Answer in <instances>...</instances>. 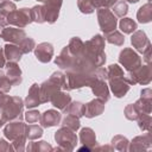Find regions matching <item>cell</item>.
Listing matches in <instances>:
<instances>
[{"label": "cell", "mask_w": 152, "mask_h": 152, "mask_svg": "<svg viewBox=\"0 0 152 152\" xmlns=\"http://www.w3.org/2000/svg\"><path fill=\"white\" fill-rule=\"evenodd\" d=\"M2 125H4V122H2V120H1V119H0V127H1V126H2Z\"/></svg>", "instance_id": "cell-55"}, {"label": "cell", "mask_w": 152, "mask_h": 152, "mask_svg": "<svg viewBox=\"0 0 152 152\" xmlns=\"http://www.w3.org/2000/svg\"><path fill=\"white\" fill-rule=\"evenodd\" d=\"M66 46H68L70 53L74 57L80 58V57L83 56V52H84V42L80 37H72L69 40V44Z\"/></svg>", "instance_id": "cell-27"}, {"label": "cell", "mask_w": 152, "mask_h": 152, "mask_svg": "<svg viewBox=\"0 0 152 152\" xmlns=\"http://www.w3.org/2000/svg\"><path fill=\"white\" fill-rule=\"evenodd\" d=\"M124 69L119 65V64H110L107 69V80H112V78H118V77H124Z\"/></svg>", "instance_id": "cell-39"}, {"label": "cell", "mask_w": 152, "mask_h": 152, "mask_svg": "<svg viewBox=\"0 0 152 152\" xmlns=\"http://www.w3.org/2000/svg\"><path fill=\"white\" fill-rule=\"evenodd\" d=\"M12 88V84L11 82L8 81L6 74L0 69V90L4 91V93H8Z\"/></svg>", "instance_id": "cell-44"}, {"label": "cell", "mask_w": 152, "mask_h": 152, "mask_svg": "<svg viewBox=\"0 0 152 152\" xmlns=\"http://www.w3.org/2000/svg\"><path fill=\"white\" fill-rule=\"evenodd\" d=\"M55 140L58 146L53 150H56V151H74L75 147L77 146L78 138L72 129H70L65 126H62L55 133Z\"/></svg>", "instance_id": "cell-4"}, {"label": "cell", "mask_w": 152, "mask_h": 152, "mask_svg": "<svg viewBox=\"0 0 152 152\" xmlns=\"http://www.w3.org/2000/svg\"><path fill=\"white\" fill-rule=\"evenodd\" d=\"M137 121H138V126L141 131H150L151 122H152L150 114H140L139 118L137 119Z\"/></svg>", "instance_id": "cell-42"}, {"label": "cell", "mask_w": 152, "mask_h": 152, "mask_svg": "<svg viewBox=\"0 0 152 152\" xmlns=\"http://www.w3.org/2000/svg\"><path fill=\"white\" fill-rule=\"evenodd\" d=\"M140 97L152 100V90H151L150 88H145V89H142L141 93H140Z\"/></svg>", "instance_id": "cell-49"}, {"label": "cell", "mask_w": 152, "mask_h": 152, "mask_svg": "<svg viewBox=\"0 0 152 152\" xmlns=\"http://www.w3.org/2000/svg\"><path fill=\"white\" fill-rule=\"evenodd\" d=\"M142 57H144V61H145L147 64L151 63V46L146 48V50L142 52Z\"/></svg>", "instance_id": "cell-50"}, {"label": "cell", "mask_w": 152, "mask_h": 152, "mask_svg": "<svg viewBox=\"0 0 152 152\" xmlns=\"http://www.w3.org/2000/svg\"><path fill=\"white\" fill-rule=\"evenodd\" d=\"M33 51H34L36 58L40 63H49L53 57V46L51 43H48V42L39 43L38 45H36Z\"/></svg>", "instance_id": "cell-13"}, {"label": "cell", "mask_w": 152, "mask_h": 152, "mask_svg": "<svg viewBox=\"0 0 152 152\" xmlns=\"http://www.w3.org/2000/svg\"><path fill=\"white\" fill-rule=\"evenodd\" d=\"M78 151H91V148H89L88 146H84V145H83L81 148H78Z\"/></svg>", "instance_id": "cell-53"}, {"label": "cell", "mask_w": 152, "mask_h": 152, "mask_svg": "<svg viewBox=\"0 0 152 152\" xmlns=\"http://www.w3.org/2000/svg\"><path fill=\"white\" fill-rule=\"evenodd\" d=\"M64 114L75 115L77 118H82L84 114V103L80 101H70V103L66 106V108L63 110Z\"/></svg>", "instance_id": "cell-29"}, {"label": "cell", "mask_w": 152, "mask_h": 152, "mask_svg": "<svg viewBox=\"0 0 152 152\" xmlns=\"http://www.w3.org/2000/svg\"><path fill=\"white\" fill-rule=\"evenodd\" d=\"M2 28H4V27H1V26H0V36H1V32H2Z\"/></svg>", "instance_id": "cell-56"}, {"label": "cell", "mask_w": 152, "mask_h": 152, "mask_svg": "<svg viewBox=\"0 0 152 152\" xmlns=\"http://www.w3.org/2000/svg\"><path fill=\"white\" fill-rule=\"evenodd\" d=\"M112 7H113L114 15L115 17H119V18H124L127 14V12H128V5L124 0H118Z\"/></svg>", "instance_id": "cell-38"}, {"label": "cell", "mask_w": 152, "mask_h": 152, "mask_svg": "<svg viewBox=\"0 0 152 152\" xmlns=\"http://www.w3.org/2000/svg\"><path fill=\"white\" fill-rule=\"evenodd\" d=\"M148 2H151V0H148Z\"/></svg>", "instance_id": "cell-60"}, {"label": "cell", "mask_w": 152, "mask_h": 152, "mask_svg": "<svg viewBox=\"0 0 152 152\" xmlns=\"http://www.w3.org/2000/svg\"><path fill=\"white\" fill-rule=\"evenodd\" d=\"M131 43H132L133 48L140 53H142L146 50V48L151 46V43H150L146 33L142 30H135L133 32V34L131 37Z\"/></svg>", "instance_id": "cell-20"}, {"label": "cell", "mask_w": 152, "mask_h": 152, "mask_svg": "<svg viewBox=\"0 0 152 152\" xmlns=\"http://www.w3.org/2000/svg\"><path fill=\"white\" fill-rule=\"evenodd\" d=\"M14 1H21V0H14Z\"/></svg>", "instance_id": "cell-58"}, {"label": "cell", "mask_w": 152, "mask_h": 152, "mask_svg": "<svg viewBox=\"0 0 152 152\" xmlns=\"http://www.w3.org/2000/svg\"><path fill=\"white\" fill-rule=\"evenodd\" d=\"M95 150H109V151H113L114 148H113V146H99V147H94Z\"/></svg>", "instance_id": "cell-52"}, {"label": "cell", "mask_w": 152, "mask_h": 152, "mask_svg": "<svg viewBox=\"0 0 152 152\" xmlns=\"http://www.w3.org/2000/svg\"><path fill=\"white\" fill-rule=\"evenodd\" d=\"M31 15H32V21L37 24H43L45 23V11L43 5H36L31 8Z\"/></svg>", "instance_id": "cell-37"}, {"label": "cell", "mask_w": 152, "mask_h": 152, "mask_svg": "<svg viewBox=\"0 0 152 152\" xmlns=\"http://www.w3.org/2000/svg\"><path fill=\"white\" fill-rule=\"evenodd\" d=\"M5 74L12 86H19L23 81V76H21L23 72L17 62L7 61L5 64Z\"/></svg>", "instance_id": "cell-14"}, {"label": "cell", "mask_w": 152, "mask_h": 152, "mask_svg": "<svg viewBox=\"0 0 152 152\" xmlns=\"http://www.w3.org/2000/svg\"><path fill=\"white\" fill-rule=\"evenodd\" d=\"M62 4L63 0H44L43 6L45 11V23L53 24L57 21Z\"/></svg>", "instance_id": "cell-11"}, {"label": "cell", "mask_w": 152, "mask_h": 152, "mask_svg": "<svg viewBox=\"0 0 152 152\" xmlns=\"http://www.w3.org/2000/svg\"><path fill=\"white\" fill-rule=\"evenodd\" d=\"M104 40L109 44H114L116 46H122L125 43V37L120 31L114 30L108 33H104Z\"/></svg>", "instance_id": "cell-31"}, {"label": "cell", "mask_w": 152, "mask_h": 152, "mask_svg": "<svg viewBox=\"0 0 152 152\" xmlns=\"http://www.w3.org/2000/svg\"><path fill=\"white\" fill-rule=\"evenodd\" d=\"M61 120H62V114L56 109H48L43 114H40L39 118V122L43 128L57 126L61 124Z\"/></svg>", "instance_id": "cell-16"}, {"label": "cell", "mask_w": 152, "mask_h": 152, "mask_svg": "<svg viewBox=\"0 0 152 152\" xmlns=\"http://www.w3.org/2000/svg\"><path fill=\"white\" fill-rule=\"evenodd\" d=\"M97 21L103 33L114 31L118 25V19L109 8H97Z\"/></svg>", "instance_id": "cell-9"}, {"label": "cell", "mask_w": 152, "mask_h": 152, "mask_svg": "<svg viewBox=\"0 0 152 152\" xmlns=\"http://www.w3.org/2000/svg\"><path fill=\"white\" fill-rule=\"evenodd\" d=\"M118 0H93L95 8H110Z\"/></svg>", "instance_id": "cell-47"}, {"label": "cell", "mask_w": 152, "mask_h": 152, "mask_svg": "<svg viewBox=\"0 0 152 152\" xmlns=\"http://www.w3.org/2000/svg\"><path fill=\"white\" fill-rule=\"evenodd\" d=\"M18 46H19V49L21 50L23 55H24V53H28V52L33 51V49L36 48V42H34L33 38L26 37V38H24V39L21 40V43H20Z\"/></svg>", "instance_id": "cell-40"}, {"label": "cell", "mask_w": 152, "mask_h": 152, "mask_svg": "<svg viewBox=\"0 0 152 152\" xmlns=\"http://www.w3.org/2000/svg\"><path fill=\"white\" fill-rule=\"evenodd\" d=\"M39 118H40V113L37 110V109H31V110H27L24 115V119L28 122V124H34L37 121H39Z\"/></svg>", "instance_id": "cell-45"}, {"label": "cell", "mask_w": 152, "mask_h": 152, "mask_svg": "<svg viewBox=\"0 0 152 152\" xmlns=\"http://www.w3.org/2000/svg\"><path fill=\"white\" fill-rule=\"evenodd\" d=\"M1 1H5V0H0V2H1Z\"/></svg>", "instance_id": "cell-59"}, {"label": "cell", "mask_w": 152, "mask_h": 152, "mask_svg": "<svg viewBox=\"0 0 152 152\" xmlns=\"http://www.w3.org/2000/svg\"><path fill=\"white\" fill-rule=\"evenodd\" d=\"M70 101H71V95L68 91L62 90V89L53 93V95L50 99V102L52 103V106L62 112L66 108V106L70 103Z\"/></svg>", "instance_id": "cell-21"}, {"label": "cell", "mask_w": 152, "mask_h": 152, "mask_svg": "<svg viewBox=\"0 0 152 152\" xmlns=\"http://www.w3.org/2000/svg\"><path fill=\"white\" fill-rule=\"evenodd\" d=\"M61 89L65 90V91H69L68 83H66V77H65V74H63L62 71H55L49 77V80L44 81L39 86L42 103L50 102V99L53 95V93H56L57 90H61Z\"/></svg>", "instance_id": "cell-2"}, {"label": "cell", "mask_w": 152, "mask_h": 152, "mask_svg": "<svg viewBox=\"0 0 152 152\" xmlns=\"http://www.w3.org/2000/svg\"><path fill=\"white\" fill-rule=\"evenodd\" d=\"M124 1H126V2H129V4H137L139 0H124Z\"/></svg>", "instance_id": "cell-54"}, {"label": "cell", "mask_w": 152, "mask_h": 152, "mask_svg": "<svg viewBox=\"0 0 152 152\" xmlns=\"http://www.w3.org/2000/svg\"><path fill=\"white\" fill-rule=\"evenodd\" d=\"M152 140H151V134L146 133L144 135H138L135 138H133V140L129 142L128 145V151L133 152V151H144L151 147Z\"/></svg>", "instance_id": "cell-22"}, {"label": "cell", "mask_w": 152, "mask_h": 152, "mask_svg": "<svg viewBox=\"0 0 152 152\" xmlns=\"http://www.w3.org/2000/svg\"><path fill=\"white\" fill-rule=\"evenodd\" d=\"M124 114H125L126 119H127V120H131V121H137V119H138L139 115H140V114L138 113V110H137V108L134 107L133 103L127 104V106L125 107Z\"/></svg>", "instance_id": "cell-43"}, {"label": "cell", "mask_w": 152, "mask_h": 152, "mask_svg": "<svg viewBox=\"0 0 152 152\" xmlns=\"http://www.w3.org/2000/svg\"><path fill=\"white\" fill-rule=\"evenodd\" d=\"M27 34L23 28L19 27H13V26H6L2 28L0 38H2L5 42L19 45L24 38H26Z\"/></svg>", "instance_id": "cell-10"}, {"label": "cell", "mask_w": 152, "mask_h": 152, "mask_svg": "<svg viewBox=\"0 0 152 152\" xmlns=\"http://www.w3.org/2000/svg\"><path fill=\"white\" fill-rule=\"evenodd\" d=\"M137 19L141 24H147L152 20V5H151V2H147V4L142 5L138 10Z\"/></svg>", "instance_id": "cell-28"}, {"label": "cell", "mask_w": 152, "mask_h": 152, "mask_svg": "<svg viewBox=\"0 0 152 152\" xmlns=\"http://www.w3.org/2000/svg\"><path fill=\"white\" fill-rule=\"evenodd\" d=\"M4 53H5V57L7 61L17 62V63L21 59V56H23V52L19 49V46L15 44H11V43H7L4 46Z\"/></svg>", "instance_id": "cell-26"}, {"label": "cell", "mask_w": 152, "mask_h": 152, "mask_svg": "<svg viewBox=\"0 0 152 152\" xmlns=\"http://www.w3.org/2000/svg\"><path fill=\"white\" fill-rule=\"evenodd\" d=\"M108 87H109V90L113 93V95L120 99L128 93L131 86L125 81L124 77H118V78L108 80Z\"/></svg>", "instance_id": "cell-15"}, {"label": "cell", "mask_w": 152, "mask_h": 152, "mask_svg": "<svg viewBox=\"0 0 152 152\" xmlns=\"http://www.w3.org/2000/svg\"><path fill=\"white\" fill-rule=\"evenodd\" d=\"M104 104H106V102L102 101L99 97L89 101L88 103L84 104V114H83V116L91 119V118L101 115L103 113V110H104Z\"/></svg>", "instance_id": "cell-18"}, {"label": "cell", "mask_w": 152, "mask_h": 152, "mask_svg": "<svg viewBox=\"0 0 152 152\" xmlns=\"http://www.w3.org/2000/svg\"><path fill=\"white\" fill-rule=\"evenodd\" d=\"M62 126H65L70 129H72L74 132H76L77 129H80L81 127V122H80V118L75 116V115H70V114H65V116L62 120Z\"/></svg>", "instance_id": "cell-36"}, {"label": "cell", "mask_w": 152, "mask_h": 152, "mask_svg": "<svg viewBox=\"0 0 152 152\" xmlns=\"http://www.w3.org/2000/svg\"><path fill=\"white\" fill-rule=\"evenodd\" d=\"M25 144H26V137H25V134L18 137L17 139H14V140L12 141L13 150H14V151H19V152H21V151L25 150Z\"/></svg>", "instance_id": "cell-46"}, {"label": "cell", "mask_w": 152, "mask_h": 152, "mask_svg": "<svg viewBox=\"0 0 152 152\" xmlns=\"http://www.w3.org/2000/svg\"><path fill=\"white\" fill-rule=\"evenodd\" d=\"M104 37L101 34H95L91 39L84 43V52L83 58L89 61L96 68L102 66L106 63V53H104Z\"/></svg>", "instance_id": "cell-1"}, {"label": "cell", "mask_w": 152, "mask_h": 152, "mask_svg": "<svg viewBox=\"0 0 152 152\" xmlns=\"http://www.w3.org/2000/svg\"><path fill=\"white\" fill-rule=\"evenodd\" d=\"M2 133H4V135H5L6 139H8L10 141H13L18 137L25 134V124L21 120L11 121L10 124H7L5 126Z\"/></svg>", "instance_id": "cell-12"}, {"label": "cell", "mask_w": 152, "mask_h": 152, "mask_svg": "<svg viewBox=\"0 0 152 152\" xmlns=\"http://www.w3.org/2000/svg\"><path fill=\"white\" fill-rule=\"evenodd\" d=\"M119 63L124 66L126 71H133L141 65V57L132 49L125 48L119 53Z\"/></svg>", "instance_id": "cell-7"}, {"label": "cell", "mask_w": 152, "mask_h": 152, "mask_svg": "<svg viewBox=\"0 0 152 152\" xmlns=\"http://www.w3.org/2000/svg\"><path fill=\"white\" fill-rule=\"evenodd\" d=\"M119 27H120V30H121L124 33L131 34V33H133V32L138 28V25H137V23H135L132 18L124 17V18L120 20V23H119Z\"/></svg>", "instance_id": "cell-35"}, {"label": "cell", "mask_w": 152, "mask_h": 152, "mask_svg": "<svg viewBox=\"0 0 152 152\" xmlns=\"http://www.w3.org/2000/svg\"><path fill=\"white\" fill-rule=\"evenodd\" d=\"M14 10H17V6H15V4L13 1L5 0V1L0 2V26L1 27H6L8 25L7 17Z\"/></svg>", "instance_id": "cell-25"}, {"label": "cell", "mask_w": 152, "mask_h": 152, "mask_svg": "<svg viewBox=\"0 0 152 152\" xmlns=\"http://www.w3.org/2000/svg\"><path fill=\"white\" fill-rule=\"evenodd\" d=\"M110 144H112L113 148L116 150V151H120V152H126V151H128L129 141H128V139H127L126 137H124V135H120V134L114 135L113 139H112V141H110Z\"/></svg>", "instance_id": "cell-33"}, {"label": "cell", "mask_w": 152, "mask_h": 152, "mask_svg": "<svg viewBox=\"0 0 152 152\" xmlns=\"http://www.w3.org/2000/svg\"><path fill=\"white\" fill-rule=\"evenodd\" d=\"M7 23H8V25H12V26H15L19 28L26 27L28 24L33 23L32 15H31V8L23 7L19 10H14L13 12H11L8 14Z\"/></svg>", "instance_id": "cell-8"}, {"label": "cell", "mask_w": 152, "mask_h": 152, "mask_svg": "<svg viewBox=\"0 0 152 152\" xmlns=\"http://www.w3.org/2000/svg\"><path fill=\"white\" fill-rule=\"evenodd\" d=\"M77 7L83 14H90L95 11L93 0H77Z\"/></svg>", "instance_id": "cell-41"}, {"label": "cell", "mask_w": 152, "mask_h": 152, "mask_svg": "<svg viewBox=\"0 0 152 152\" xmlns=\"http://www.w3.org/2000/svg\"><path fill=\"white\" fill-rule=\"evenodd\" d=\"M80 141L82 145L94 150L96 146V134L90 127H83L80 132Z\"/></svg>", "instance_id": "cell-24"}, {"label": "cell", "mask_w": 152, "mask_h": 152, "mask_svg": "<svg viewBox=\"0 0 152 152\" xmlns=\"http://www.w3.org/2000/svg\"><path fill=\"white\" fill-rule=\"evenodd\" d=\"M24 101L20 96H10L8 101L2 108V120L6 122L14 120H23L24 118Z\"/></svg>", "instance_id": "cell-3"}, {"label": "cell", "mask_w": 152, "mask_h": 152, "mask_svg": "<svg viewBox=\"0 0 152 152\" xmlns=\"http://www.w3.org/2000/svg\"><path fill=\"white\" fill-rule=\"evenodd\" d=\"M65 77H66V83H68L69 90L89 87L90 83L94 80H96L95 76L93 75V72L86 74V72H81V71H76V70H66Z\"/></svg>", "instance_id": "cell-6"}, {"label": "cell", "mask_w": 152, "mask_h": 152, "mask_svg": "<svg viewBox=\"0 0 152 152\" xmlns=\"http://www.w3.org/2000/svg\"><path fill=\"white\" fill-rule=\"evenodd\" d=\"M133 104L137 108L139 114H151V112H152V100L140 97Z\"/></svg>", "instance_id": "cell-34"}, {"label": "cell", "mask_w": 152, "mask_h": 152, "mask_svg": "<svg viewBox=\"0 0 152 152\" xmlns=\"http://www.w3.org/2000/svg\"><path fill=\"white\" fill-rule=\"evenodd\" d=\"M38 2H44V0H37Z\"/></svg>", "instance_id": "cell-57"}, {"label": "cell", "mask_w": 152, "mask_h": 152, "mask_svg": "<svg viewBox=\"0 0 152 152\" xmlns=\"http://www.w3.org/2000/svg\"><path fill=\"white\" fill-rule=\"evenodd\" d=\"M89 87H90L93 94L96 97L101 99L104 102L109 101V99H110V91H109V87H108V84L106 83L104 80H94L90 83Z\"/></svg>", "instance_id": "cell-17"}, {"label": "cell", "mask_w": 152, "mask_h": 152, "mask_svg": "<svg viewBox=\"0 0 152 152\" xmlns=\"http://www.w3.org/2000/svg\"><path fill=\"white\" fill-rule=\"evenodd\" d=\"M124 78H125V81L129 86H134V84L146 86L152 80V69H151V65L150 64H146V65H142L141 64L135 70L127 71V74L124 76Z\"/></svg>", "instance_id": "cell-5"}, {"label": "cell", "mask_w": 152, "mask_h": 152, "mask_svg": "<svg viewBox=\"0 0 152 152\" xmlns=\"http://www.w3.org/2000/svg\"><path fill=\"white\" fill-rule=\"evenodd\" d=\"M76 59H77V58L74 57V56L70 53L68 46H64V48L62 49L61 53L55 58V64H56L57 66H59L61 69L69 70V69H71V68L74 66Z\"/></svg>", "instance_id": "cell-19"}, {"label": "cell", "mask_w": 152, "mask_h": 152, "mask_svg": "<svg viewBox=\"0 0 152 152\" xmlns=\"http://www.w3.org/2000/svg\"><path fill=\"white\" fill-rule=\"evenodd\" d=\"M43 135V127L38 126V125H25V137L28 140H36L38 138H40Z\"/></svg>", "instance_id": "cell-32"}, {"label": "cell", "mask_w": 152, "mask_h": 152, "mask_svg": "<svg viewBox=\"0 0 152 152\" xmlns=\"http://www.w3.org/2000/svg\"><path fill=\"white\" fill-rule=\"evenodd\" d=\"M2 151H13L12 144L10 145V142H7L5 139H0V152Z\"/></svg>", "instance_id": "cell-48"}, {"label": "cell", "mask_w": 152, "mask_h": 152, "mask_svg": "<svg viewBox=\"0 0 152 152\" xmlns=\"http://www.w3.org/2000/svg\"><path fill=\"white\" fill-rule=\"evenodd\" d=\"M39 104H42V100H40V93H39V86L38 83H33L27 93V96L24 101V106L30 109V108H34L38 107Z\"/></svg>", "instance_id": "cell-23"}, {"label": "cell", "mask_w": 152, "mask_h": 152, "mask_svg": "<svg viewBox=\"0 0 152 152\" xmlns=\"http://www.w3.org/2000/svg\"><path fill=\"white\" fill-rule=\"evenodd\" d=\"M5 64H6V57L4 53V48H0V69L5 68Z\"/></svg>", "instance_id": "cell-51"}, {"label": "cell", "mask_w": 152, "mask_h": 152, "mask_svg": "<svg viewBox=\"0 0 152 152\" xmlns=\"http://www.w3.org/2000/svg\"><path fill=\"white\" fill-rule=\"evenodd\" d=\"M25 150L27 152H48V151H53V147L49 142L40 140V141L28 142V145L25 147Z\"/></svg>", "instance_id": "cell-30"}]
</instances>
